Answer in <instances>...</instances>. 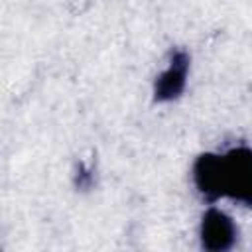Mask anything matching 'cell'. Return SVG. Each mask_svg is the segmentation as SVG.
Returning a JSON list of instances; mask_svg holds the SVG:
<instances>
[{"label": "cell", "mask_w": 252, "mask_h": 252, "mask_svg": "<svg viewBox=\"0 0 252 252\" xmlns=\"http://www.w3.org/2000/svg\"><path fill=\"white\" fill-rule=\"evenodd\" d=\"M193 179L209 201L228 197L252 207V150L240 146L226 154H203L193 165Z\"/></svg>", "instance_id": "cell-1"}, {"label": "cell", "mask_w": 252, "mask_h": 252, "mask_svg": "<svg viewBox=\"0 0 252 252\" xmlns=\"http://www.w3.org/2000/svg\"><path fill=\"white\" fill-rule=\"evenodd\" d=\"M236 242V226L232 219L219 211L209 209L201 220V246L211 252H222Z\"/></svg>", "instance_id": "cell-2"}, {"label": "cell", "mask_w": 252, "mask_h": 252, "mask_svg": "<svg viewBox=\"0 0 252 252\" xmlns=\"http://www.w3.org/2000/svg\"><path fill=\"white\" fill-rule=\"evenodd\" d=\"M187 73H189V55L183 49L171 51L167 69L156 79V87H154L156 100L167 102V100L177 98L185 89Z\"/></svg>", "instance_id": "cell-3"}, {"label": "cell", "mask_w": 252, "mask_h": 252, "mask_svg": "<svg viewBox=\"0 0 252 252\" xmlns=\"http://www.w3.org/2000/svg\"><path fill=\"white\" fill-rule=\"evenodd\" d=\"M75 185L81 189H89L93 185V169L87 167L85 163H79V169L75 175Z\"/></svg>", "instance_id": "cell-4"}]
</instances>
